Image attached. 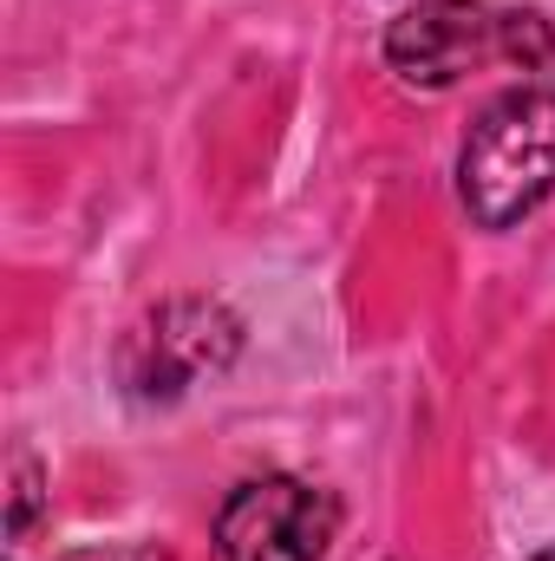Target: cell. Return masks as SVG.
Here are the masks:
<instances>
[{"instance_id": "1", "label": "cell", "mask_w": 555, "mask_h": 561, "mask_svg": "<svg viewBox=\"0 0 555 561\" xmlns=\"http://www.w3.org/2000/svg\"><path fill=\"white\" fill-rule=\"evenodd\" d=\"M555 33L536 7H490V0H418L386 26V66L418 85L444 92L484 66H550Z\"/></svg>"}, {"instance_id": "2", "label": "cell", "mask_w": 555, "mask_h": 561, "mask_svg": "<svg viewBox=\"0 0 555 561\" xmlns=\"http://www.w3.org/2000/svg\"><path fill=\"white\" fill-rule=\"evenodd\" d=\"M555 190V85H523L484 105L457 150V196L477 229L523 222Z\"/></svg>"}, {"instance_id": "3", "label": "cell", "mask_w": 555, "mask_h": 561, "mask_svg": "<svg viewBox=\"0 0 555 561\" xmlns=\"http://www.w3.org/2000/svg\"><path fill=\"white\" fill-rule=\"evenodd\" d=\"M242 353V320L223 300L177 294L150 307L138 327L118 340V386L138 405H177L203 379H223Z\"/></svg>"}, {"instance_id": "4", "label": "cell", "mask_w": 555, "mask_h": 561, "mask_svg": "<svg viewBox=\"0 0 555 561\" xmlns=\"http://www.w3.org/2000/svg\"><path fill=\"white\" fill-rule=\"evenodd\" d=\"M333 536H340V503L307 477H256L216 516L223 561H320Z\"/></svg>"}, {"instance_id": "5", "label": "cell", "mask_w": 555, "mask_h": 561, "mask_svg": "<svg viewBox=\"0 0 555 561\" xmlns=\"http://www.w3.org/2000/svg\"><path fill=\"white\" fill-rule=\"evenodd\" d=\"M33 510H39V470H33L26 450H13V542H26Z\"/></svg>"}, {"instance_id": "6", "label": "cell", "mask_w": 555, "mask_h": 561, "mask_svg": "<svg viewBox=\"0 0 555 561\" xmlns=\"http://www.w3.org/2000/svg\"><path fill=\"white\" fill-rule=\"evenodd\" d=\"M536 561H555V549H543V556H536Z\"/></svg>"}]
</instances>
